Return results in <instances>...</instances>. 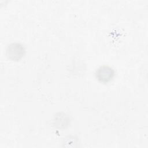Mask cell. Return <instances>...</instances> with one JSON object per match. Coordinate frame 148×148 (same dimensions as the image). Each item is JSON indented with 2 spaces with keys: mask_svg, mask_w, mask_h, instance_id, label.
Instances as JSON below:
<instances>
[{
  "mask_svg": "<svg viewBox=\"0 0 148 148\" xmlns=\"http://www.w3.org/2000/svg\"><path fill=\"white\" fill-rule=\"evenodd\" d=\"M24 47L18 43L9 45L6 49L7 56L13 60H19L24 55Z\"/></svg>",
  "mask_w": 148,
  "mask_h": 148,
  "instance_id": "1",
  "label": "cell"
},
{
  "mask_svg": "<svg viewBox=\"0 0 148 148\" xmlns=\"http://www.w3.org/2000/svg\"><path fill=\"white\" fill-rule=\"evenodd\" d=\"M114 71L108 66L103 65L99 67L96 72L97 78L101 82L107 83L114 76Z\"/></svg>",
  "mask_w": 148,
  "mask_h": 148,
  "instance_id": "2",
  "label": "cell"
}]
</instances>
